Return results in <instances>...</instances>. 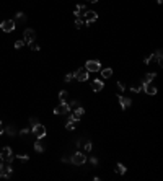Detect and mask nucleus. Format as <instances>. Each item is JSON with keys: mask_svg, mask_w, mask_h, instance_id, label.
<instances>
[{"mask_svg": "<svg viewBox=\"0 0 163 181\" xmlns=\"http://www.w3.org/2000/svg\"><path fill=\"white\" fill-rule=\"evenodd\" d=\"M0 158H2L5 163H12L13 158H15V155H13V152H12L10 147H3L2 150H0Z\"/></svg>", "mask_w": 163, "mask_h": 181, "instance_id": "obj_1", "label": "nucleus"}, {"mask_svg": "<svg viewBox=\"0 0 163 181\" xmlns=\"http://www.w3.org/2000/svg\"><path fill=\"white\" fill-rule=\"evenodd\" d=\"M31 132H33L34 135H36V139H43L44 135H46V127L43 126V124L38 123L36 126H33V129H31Z\"/></svg>", "mask_w": 163, "mask_h": 181, "instance_id": "obj_2", "label": "nucleus"}, {"mask_svg": "<svg viewBox=\"0 0 163 181\" xmlns=\"http://www.w3.org/2000/svg\"><path fill=\"white\" fill-rule=\"evenodd\" d=\"M15 26H16L15 20H3V21L0 23V28H2L5 33H10V31H13V30H15Z\"/></svg>", "mask_w": 163, "mask_h": 181, "instance_id": "obj_3", "label": "nucleus"}, {"mask_svg": "<svg viewBox=\"0 0 163 181\" xmlns=\"http://www.w3.org/2000/svg\"><path fill=\"white\" fill-rule=\"evenodd\" d=\"M85 69L88 72H100L101 70V64H100L98 61H86Z\"/></svg>", "mask_w": 163, "mask_h": 181, "instance_id": "obj_4", "label": "nucleus"}, {"mask_svg": "<svg viewBox=\"0 0 163 181\" xmlns=\"http://www.w3.org/2000/svg\"><path fill=\"white\" fill-rule=\"evenodd\" d=\"M10 175H12V165L3 162L0 166V178H10Z\"/></svg>", "mask_w": 163, "mask_h": 181, "instance_id": "obj_5", "label": "nucleus"}, {"mask_svg": "<svg viewBox=\"0 0 163 181\" xmlns=\"http://www.w3.org/2000/svg\"><path fill=\"white\" fill-rule=\"evenodd\" d=\"M69 111H70V109H69V103H67V101H60V104H59V106H55L54 113L57 114V116H60V114L64 116V114L69 113Z\"/></svg>", "mask_w": 163, "mask_h": 181, "instance_id": "obj_6", "label": "nucleus"}, {"mask_svg": "<svg viewBox=\"0 0 163 181\" xmlns=\"http://www.w3.org/2000/svg\"><path fill=\"white\" fill-rule=\"evenodd\" d=\"M70 162H72V163H75V165H83V163L86 162V157L83 155L82 152H75V154L72 155Z\"/></svg>", "mask_w": 163, "mask_h": 181, "instance_id": "obj_7", "label": "nucleus"}, {"mask_svg": "<svg viewBox=\"0 0 163 181\" xmlns=\"http://www.w3.org/2000/svg\"><path fill=\"white\" fill-rule=\"evenodd\" d=\"M96 18H98L96 12H93V10H86L85 12V23H86V26H90L93 21H96Z\"/></svg>", "mask_w": 163, "mask_h": 181, "instance_id": "obj_8", "label": "nucleus"}, {"mask_svg": "<svg viewBox=\"0 0 163 181\" xmlns=\"http://www.w3.org/2000/svg\"><path fill=\"white\" fill-rule=\"evenodd\" d=\"M36 39V31L31 30V28H28V30H25V33H23V41L25 43H31V41Z\"/></svg>", "mask_w": 163, "mask_h": 181, "instance_id": "obj_9", "label": "nucleus"}, {"mask_svg": "<svg viewBox=\"0 0 163 181\" xmlns=\"http://www.w3.org/2000/svg\"><path fill=\"white\" fill-rule=\"evenodd\" d=\"M74 77L77 78L78 82H85V80H88V70H86V69H78L74 74Z\"/></svg>", "mask_w": 163, "mask_h": 181, "instance_id": "obj_10", "label": "nucleus"}, {"mask_svg": "<svg viewBox=\"0 0 163 181\" xmlns=\"http://www.w3.org/2000/svg\"><path fill=\"white\" fill-rule=\"evenodd\" d=\"M103 88H105V83H103L101 80L96 78V80H93V82H91V90H93V92H101Z\"/></svg>", "mask_w": 163, "mask_h": 181, "instance_id": "obj_11", "label": "nucleus"}, {"mask_svg": "<svg viewBox=\"0 0 163 181\" xmlns=\"http://www.w3.org/2000/svg\"><path fill=\"white\" fill-rule=\"evenodd\" d=\"M83 113H85V109H83L82 106H78V108H75L74 109V114L70 116V119H74V121H78L80 117L83 116Z\"/></svg>", "mask_w": 163, "mask_h": 181, "instance_id": "obj_12", "label": "nucleus"}, {"mask_svg": "<svg viewBox=\"0 0 163 181\" xmlns=\"http://www.w3.org/2000/svg\"><path fill=\"white\" fill-rule=\"evenodd\" d=\"M117 100H119V104H121V108H122V109H127V108L131 106V100L126 98V96L119 95V96H117Z\"/></svg>", "mask_w": 163, "mask_h": 181, "instance_id": "obj_13", "label": "nucleus"}, {"mask_svg": "<svg viewBox=\"0 0 163 181\" xmlns=\"http://www.w3.org/2000/svg\"><path fill=\"white\" fill-rule=\"evenodd\" d=\"M85 12H86V7L83 5V3H80V5H77V7H75V10H74L75 16H82V15H85Z\"/></svg>", "mask_w": 163, "mask_h": 181, "instance_id": "obj_14", "label": "nucleus"}, {"mask_svg": "<svg viewBox=\"0 0 163 181\" xmlns=\"http://www.w3.org/2000/svg\"><path fill=\"white\" fill-rule=\"evenodd\" d=\"M144 92H147L148 95H155V93H157V88H155L152 83H145L144 85Z\"/></svg>", "mask_w": 163, "mask_h": 181, "instance_id": "obj_15", "label": "nucleus"}, {"mask_svg": "<svg viewBox=\"0 0 163 181\" xmlns=\"http://www.w3.org/2000/svg\"><path fill=\"white\" fill-rule=\"evenodd\" d=\"M126 171H127V170H126V166H124L122 163H117V165H116V173H119V175H124Z\"/></svg>", "mask_w": 163, "mask_h": 181, "instance_id": "obj_16", "label": "nucleus"}, {"mask_svg": "<svg viewBox=\"0 0 163 181\" xmlns=\"http://www.w3.org/2000/svg\"><path fill=\"white\" fill-rule=\"evenodd\" d=\"M3 132H7L8 135H15L16 134V127L15 126H8V127H5V129H3Z\"/></svg>", "mask_w": 163, "mask_h": 181, "instance_id": "obj_17", "label": "nucleus"}, {"mask_svg": "<svg viewBox=\"0 0 163 181\" xmlns=\"http://www.w3.org/2000/svg\"><path fill=\"white\" fill-rule=\"evenodd\" d=\"M111 75H113V70H111V69H103L101 70V77L103 78H109Z\"/></svg>", "mask_w": 163, "mask_h": 181, "instance_id": "obj_18", "label": "nucleus"}, {"mask_svg": "<svg viewBox=\"0 0 163 181\" xmlns=\"http://www.w3.org/2000/svg\"><path fill=\"white\" fill-rule=\"evenodd\" d=\"M162 59H163V52L158 49L157 52H155V61H157V64H158V65H162Z\"/></svg>", "mask_w": 163, "mask_h": 181, "instance_id": "obj_19", "label": "nucleus"}, {"mask_svg": "<svg viewBox=\"0 0 163 181\" xmlns=\"http://www.w3.org/2000/svg\"><path fill=\"white\" fill-rule=\"evenodd\" d=\"M75 123H77V121L69 119V123L65 124V129H67V131H74V129H75Z\"/></svg>", "mask_w": 163, "mask_h": 181, "instance_id": "obj_20", "label": "nucleus"}, {"mask_svg": "<svg viewBox=\"0 0 163 181\" xmlns=\"http://www.w3.org/2000/svg\"><path fill=\"white\" fill-rule=\"evenodd\" d=\"M153 78H155V74H147L142 83H144V85H145V83H152V82H153Z\"/></svg>", "mask_w": 163, "mask_h": 181, "instance_id": "obj_21", "label": "nucleus"}, {"mask_svg": "<svg viewBox=\"0 0 163 181\" xmlns=\"http://www.w3.org/2000/svg\"><path fill=\"white\" fill-rule=\"evenodd\" d=\"M67 98H69V93L65 92V90H62V92L59 93V100H60V101H67Z\"/></svg>", "mask_w": 163, "mask_h": 181, "instance_id": "obj_22", "label": "nucleus"}, {"mask_svg": "<svg viewBox=\"0 0 163 181\" xmlns=\"http://www.w3.org/2000/svg\"><path fill=\"white\" fill-rule=\"evenodd\" d=\"M78 106H80V101H77V100L69 103V109H75V108H78Z\"/></svg>", "mask_w": 163, "mask_h": 181, "instance_id": "obj_23", "label": "nucleus"}, {"mask_svg": "<svg viewBox=\"0 0 163 181\" xmlns=\"http://www.w3.org/2000/svg\"><path fill=\"white\" fill-rule=\"evenodd\" d=\"M83 23H85V21H83L80 16H75V28H82Z\"/></svg>", "mask_w": 163, "mask_h": 181, "instance_id": "obj_24", "label": "nucleus"}, {"mask_svg": "<svg viewBox=\"0 0 163 181\" xmlns=\"http://www.w3.org/2000/svg\"><path fill=\"white\" fill-rule=\"evenodd\" d=\"M31 47V51H39V44L36 43V41H31V43H28Z\"/></svg>", "mask_w": 163, "mask_h": 181, "instance_id": "obj_25", "label": "nucleus"}, {"mask_svg": "<svg viewBox=\"0 0 163 181\" xmlns=\"http://www.w3.org/2000/svg\"><path fill=\"white\" fill-rule=\"evenodd\" d=\"M132 90L134 93H139V92H142V90H144V83H140V85H136V86H132Z\"/></svg>", "mask_w": 163, "mask_h": 181, "instance_id": "obj_26", "label": "nucleus"}, {"mask_svg": "<svg viewBox=\"0 0 163 181\" xmlns=\"http://www.w3.org/2000/svg\"><path fill=\"white\" fill-rule=\"evenodd\" d=\"M34 150L39 152V154H43V152H44V147L39 144V142H36V144H34Z\"/></svg>", "mask_w": 163, "mask_h": 181, "instance_id": "obj_27", "label": "nucleus"}, {"mask_svg": "<svg viewBox=\"0 0 163 181\" xmlns=\"http://www.w3.org/2000/svg\"><path fill=\"white\" fill-rule=\"evenodd\" d=\"M23 44H25V41H23V39H18V41L15 43V49H21Z\"/></svg>", "mask_w": 163, "mask_h": 181, "instance_id": "obj_28", "label": "nucleus"}, {"mask_svg": "<svg viewBox=\"0 0 163 181\" xmlns=\"http://www.w3.org/2000/svg\"><path fill=\"white\" fill-rule=\"evenodd\" d=\"M16 20H18V21H25V20H26V16L23 15L21 12H18V13H16Z\"/></svg>", "mask_w": 163, "mask_h": 181, "instance_id": "obj_29", "label": "nucleus"}, {"mask_svg": "<svg viewBox=\"0 0 163 181\" xmlns=\"http://www.w3.org/2000/svg\"><path fill=\"white\" fill-rule=\"evenodd\" d=\"M83 148H85L86 152H90V150H91V142H90V140H86L85 144H83Z\"/></svg>", "mask_w": 163, "mask_h": 181, "instance_id": "obj_30", "label": "nucleus"}, {"mask_svg": "<svg viewBox=\"0 0 163 181\" xmlns=\"http://www.w3.org/2000/svg\"><path fill=\"white\" fill-rule=\"evenodd\" d=\"M64 80H65V82H72V80H74V74H67Z\"/></svg>", "mask_w": 163, "mask_h": 181, "instance_id": "obj_31", "label": "nucleus"}, {"mask_svg": "<svg viewBox=\"0 0 163 181\" xmlns=\"http://www.w3.org/2000/svg\"><path fill=\"white\" fill-rule=\"evenodd\" d=\"M30 124H31V127L36 126V124H38V119H36V117H30Z\"/></svg>", "mask_w": 163, "mask_h": 181, "instance_id": "obj_32", "label": "nucleus"}, {"mask_svg": "<svg viewBox=\"0 0 163 181\" xmlns=\"http://www.w3.org/2000/svg\"><path fill=\"white\" fill-rule=\"evenodd\" d=\"M16 158H20V160H23V162H26V160H28V155H16Z\"/></svg>", "mask_w": 163, "mask_h": 181, "instance_id": "obj_33", "label": "nucleus"}, {"mask_svg": "<svg viewBox=\"0 0 163 181\" xmlns=\"http://www.w3.org/2000/svg\"><path fill=\"white\" fill-rule=\"evenodd\" d=\"M117 90H119V92H124V85H122V83H117Z\"/></svg>", "mask_w": 163, "mask_h": 181, "instance_id": "obj_34", "label": "nucleus"}, {"mask_svg": "<svg viewBox=\"0 0 163 181\" xmlns=\"http://www.w3.org/2000/svg\"><path fill=\"white\" fill-rule=\"evenodd\" d=\"M28 132H30V129H23V131H20V134H21V135H26Z\"/></svg>", "mask_w": 163, "mask_h": 181, "instance_id": "obj_35", "label": "nucleus"}, {"mask_svg": "<svg viewBox=\"0 0 163 181\" xmlns=\"http://www.w3.org/2000/svg\"><path fill=\"white\" fill-rule=\"evenodd\" d=\"M3 129H5V127H3V124H2V123H0V135H2V134H3Z\"/></svg>", "mask_w": 163, "mask_h": 181, "instance_id": "obj_36", "label": "nucleus"}, {"mask_svg": "<svg viewBox=\"0 0 163 181\" xmlns=\"http://www.w3.org/2000/svg\"><path fill=\"white\" fill-rule=\"evenodd\" d=\"M88 2H91V3H96V2H98V0H88Z\"/></svg>", "mask_w": 163, "mask_h": 181, "instance_id": "obj_37", "label": "nucleus"}, {"mask_svg": "<svg viewBox=\"0 0 163 181\" xmlns=\"http://www.w3.org/2000/svg\"><path fill=\"white\" fill-rule=\"evenodd\" d=\"M2 163H3V160H2V158H0V166H2Z\"/></svg>", "mask_w": 163, "mask_h": 181, "instance_id": "obj_38", "label": "nucleus"}, {"mask_svg": "<svg viewBox=\"0 0 163 181\" xmlns=\"http://www.w3.org/2000/svg\"><path fill=\"white\" fill-rule=\"evenodd\" d=\"M157 2H158V3H162V0H157Z\"/></svg>", "mask_w": 163, "mask_h": 181, "instance_id": "obj_39", "label": "nucleus"}]
</instances>
